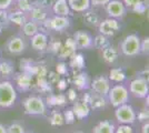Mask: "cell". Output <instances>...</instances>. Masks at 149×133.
I'll return each instance as SVG.
<instances>
[{
	"mask_svg": "<svg viewBox=\"0 0 149 133\" xmlns=\"http://www.w3.org/2000/svg\"><path fill=\"white\" fill-rule=\"evenodd\" d=\"M17 90L11 81L3 80L0 81V108H11L17 100Z\"/></svg>",
	"mask_w": 149,
	"mask_h": 133,
	"instance_id": "cell-1",
	"label": "cell"
},
{
	"mask_svg": "<svg viewBox=\"0 0 149 133\" xmlns=\"http://www.w3.org/2000/svg\"><path fill=\"white\" fill-rule=\"evenodd\" d=\"M25 109V113L28 115H45L47 112V104L42 98L37 95L27 96L21 102Z\"/></svg>",
	"mask_w": 149,
	"mask_h": 133,
	"instance_id": "cell-2",
	"label": "cell"
},
{
	"mask_svg": "<svg viewBox=\"0 0 149 133\" xmlns=\"http://www.w3.org/2000/svg\"><path fill=\"white\" fill-rule=\"evenodd\" d=\"M107 98L112 107L117 108L121 104H125L129 101V91L124 84H116L113 87H110Z\"/></svg>",
	"mask_w": 149,
	"mask_h": 133,
	"instance_id": "cell-3",
	"label": "cell"
},
{
	"mask_svg": "<svg viewBox=\"0 0 149 133\" xmlns=\"http://www.w3.org/2000/svg\"><path fill=\"white\" fill-rule=\"evenodd\" d=\"M140 38L138 34H129L123 40L120 44L121 52L127 57H136L140 54Z\"/></svg>",
	"mask_w": 149,
	"mask_h": 133,
	"instance_id": "cell-4",
	"label": "cell"
},
{
	"mask_svg": "<svg viewBox=\"0 0 149 133\" xmlns=\"http://www.w3.org/2000/svg\"><path fill=\"white\" fill-rule=\"evenodd\" d=\"M115 118L120 124H132L137 120V114L135 109L130 104L125 103L116 108Z\"/></svg>",
	"mask_w": 149,
	"mask_h": 133,
	"instance_id": "cell-5",
	"label": "cell"
},
{
	"mask_svg": "<svg viewBox=\"0 0 149 133\" xmlns=\"http://www.w3.org/2000/svg\"><path fill=\"white\" fill-rule=\"evenodd\" d=\"M129 91L134 96L143 99L148 95V80L145 76H138L134 79L129 84Z\"/></svg>",
	"mask_w": 149,
	"mask_h": 133,
	"instance_id": "cell-6",
	"label": "cell"
},
{
	"mask_svg": "<svg viewBox=\"0 0 149 133\" xmlns=\"http://www.w3.org/2000/svg\"><path fill=\"white\" fill-rule=\"evenodd\" d=\"M121 28V25L118 21V19H113V18H107L100 21L98 25V31L100 34H104L107 38L113 37L115 34H117L118 31Z\"/></svg>",
	"mask_w": 149,
	"mask_h": 133,
	"instance_id": "cell-7",
	"label": "cell"
},
{
	"mask_svg": "<svg viewBox=\"0 0 149 133\" xmlns=\"http://www.w3.org/2000/svg\"><path fill=\"white\" fill-rule=\"evenodd\" d=\"M105 7L106 12L109 16V18L113 19H123L127 12L126 6L120 0H110Z\"/></svg>",
	"mask_w": 149,
	"mask_h": 133,
	"instance_id": "cell-8",
	"label": "cell"
},
{
	"mask_svg": "<svg viewBox=\"0 0 149 133\" xmlns=\"http://www.w3.org/2000/svg\"><path fill=\"white\" fill-rule=\"evenodd\" d=\"M89 87L91 88V91L107 98L108 91L110 89V80L105 76H99L93 79Z\"/></svg>",
	"mask_w": 149,
	"mask_h": 133,
	"instance_id": "cell-9",
	"label": "cell"
},
{
	"mask_svg": "<svg viewBox=\"0 0 149 133\" xmlns=\"http://www.w3.org/2000/svg\"><path fill=\"white\" fill-rule=\"evenodd\" d=\"M84 101L90 107V109H96V110L104 109L107 105L106 96L98 94V93H96L93 91L87 92V93L84 94Z\"/></svg>",
	"mask_w": 149,
	"mask_h": 133,
	"instance_id": "cell-10",
	"label": "cell"
},
{
	"mask_svg": "<svg viewBox=\"0 0 149 133\" xmlns=\"http://www.w3.org/2000/svg\"><path fill=\"white\" fill-rule=\"evenodd\" d=\"M7 50L10 54H21L26 50V40L20 36H15L8 40Z\"/></svg>",
	"mask_w": 149,
	"mask_h": 133,
	"instance_id": "cell-11",
	"label": "cell"
},
{
	"mask_svg": "<svg viewBox=\"0 0 149 133\" xmlns=\"http://www.w3.org/2000/svg\"><path fill=\"white\" fill-rule=\"evenodd\" d=\"M74 43L78 49H88L93 47V38L87 31L79 30L74 34Z\"/></svg>",
	"mask_w": 149,
	"mask_h": 133,
	"instance_id": "cell-12",
	"label": "cell"
},
{
	"mask_svg": "<svg viewBox=\"0 0 149 133\" xmlns=\"http://www.w3.org/2000/svg\"><path fill=\"white\" fill-rule=\"evenodd\" d=\"M30 43L32 49L36 51H45L48 48V36L44 32H37L31 37Z\"/></svg>",
	"mask_w": 149,
	"mask_h": 133,
	"instance_id": "cell-13",
	"label": "cell"
},
{
	"mask_svg": "<svg viewBox=\"0 0 149 133\" xmlns=\"http://www.w3.org/2000/svg\"><path fill=\"white\" fill-rule=\"evenodd\" d=\"M72 112H74V116L78 119V120H82V119H86L89 116L90 114V107L88 105L86 102L84 101H78L74 102V107H72Z\"/></svg>",
	"mask_w": 149,
	"mask_h": 133,
	"instance_id": "cell-14",
	"label": "cell"
},
{
	"mask_svg": "<svg viewBox=\"0 0 149 133\" xmlns=\"http://www.w3.org/2000/svg\"><path fill=\"white\" fill-rule=\"evenodd\" d=\"M77 50V45L74 43V38H68L66 40V42L61 44L60 50L58 52L59 57L61 59H66V58H70Z\"/></svg>",
	"mask_w": 149,
	"mask_h": 133,
	"instance_id": "cell-15",
	"label": "cell"
},
{
	"mask_svg": "<svg viewBox=\"0 0 149 133\" xmlns=\"http://www.w3.org/2000/svg\"><path fill=\"white\" fill-rule=\"evenodd\" d=\"M29 14H30V20L37 22V23H40L48 18L47 9L38 6L36 3H32V9L29 11Z\"/></svg>",
	"mask_w": 149,
	"mask_h": 133,
	"instance_id": "cell-16",
	"label": "cell"
},
{
	"mask_svg": "<svg viewBox=\"0 0 149 133\" xmlns=\"http://www.w3.org/2000/svg\"><path fill=\"white\" fill-rule=\"evenodd\" d=\"M52 12L56 16L69 17L71 14V10L68 6L67 0H55L52 3Z\"/></svg>",
	"mask_w": 149,
	"mask_h": 133,
	"instance_id": "cell-17",
	"label": "cell"
},
{
	"mask_svg": "<svg viewBox=\"0 0 149 133\" xmlns=\"http://www.w3.org/2000/svg\"><path fill=\"white\" fill-rule=\"evenodd\" d=\"M31 82H32V74L21 71L19 74L16 76V83L21 91H27L29 90L31 87Z\"/></svg>",
	"mask_w": 149,
	"mask_h": 133,
	"instance_id": "cell-18",
	"label": "cell"
},
{
	"mask_svg": "<svg viewBox=\"0 0 149 133\" xmlns=\"http://www.w3.org/2000/svg\"><path fill=\"white\" fill-rule=\"evenodd\" d=\"M67 2L70 10L74 12H85L91 8L90 0H67Z\"/></svg>",
	"mask_w": 149,
	"mask_h": 133,
	"instance_id": "cell-19",
	"label": "cell"
},
{
	"mask_svg": "<svg viewBox=\"0 0 149 133\" xmlns=\"http://www.w3.org/2000/svg\"><path fill=\"white\" fill-rule=\"evenodd\" d=\"M118 57H119V50L116 47L111 45V44H109L107 48H105L102 50V59L105 60V62H107V63L111 64L113 62H116Z\"/></svg>",
	"mask_w": 149,
	"mask_h": 133,
	"instance_id": "cell-20",
	"label": "cell"
},
{
	"mask_svg": "<svg viewBox=\"0 0 149 133\" xmlns=\"http://www.w3.org/2000/svg\"><path fill=\"white\" fill-rule=\"evenodd\" d=\"M72 83L76 85V88L78 90H86L90 85V80H89V76H88L87 73L80 72V73H78L74 76Z\"/></svg>",
	"mask_w": 149,
	"mask_h": 133,
	"instance_id": "cell-21",
	"label": "cell"
},
{
	"mask_svg": "<svg viewBox=\"0 0 149 133\" xmlns=\"http://www.w3.org/2000/svg\"><path fill=\"white\" fill-rule=\"evenodd\" d=\"M27 20H28L27 13L22 12L20 10L13 11V12L9 13V21H10V23H13V25H19V27H22Z\"/></svg>",
	"mask_w": 149,
	"mask_h": 133,
	"instance_id": "cell-22",
	"label": "cell"
},
{
	"mask_svg": "<svg viewBox=\"0 0 149 133\" xmlns=\"http://www.w3.org/2000/svg\"><path fill=\"white\" fill-rule=\"evenodd\" d=\"M113 123L108 120L100 121L99 123L93 127V133H115Z\"/></svg>",
	"mask_w": 149,
	"mask_h": 133,
	"instance_id": "cell-23",
	"label": "cell"
},
{
	"mask_svg": "<svg viewBox=\"0 0 149 133\" xmlns=\"http://www.w3.org/2000/svg\"><path fill=\"white\" fill-rule=\"evenodd\" d=\"M37 32H39V25L37 22L32 21V20H27L24 23V25H22V33L25 34L26 37L31 38Z\"/></svg>",
	"mask_w": 149,
	"mask_h": 133,
	"instance_id": "cell-24",
	"label": "cell"
},
{
	"mask_svg": "<svg viewBox=\"0 0 149 133\" xmlns=\"http://www.w3.org/2000/svg\"><path fill=\"white\" fill-rule=\"evenodd\" d=\"M126 72L123 68H112L109 72V80H111L116 83H121L126 80Z\"/></svg>",
	"mask_w": 149,
	"mask_h": 133,
	"instance_id": "cell-25",
	"label": "cell"
},
{
	"mask_svg": "<svg viewBox=\"0 0 149 133\" xmlns=\"http://www.w3.org/2000/svg\"><path fill=\"white\" fill-rule=\"evenodd\" d=\"M13 73H15V67L13 62L9 60H5V61L0 60V74L3 78H9L13 76Z\"/></svg>",
	"mask_w": 149,
	"mask_h": 133,
	"instance_id": "cell-26",
	"label": "cell"
},
{
	"mask_svg": "<svg viewBox=\"0 0 149 133\" xmlns=\"http://www.w3.org/2000/svg\"><path fill=\"white\" fill-rule=\"evenodd\" d=\"M69 65H70L72 69H82V68H85L86 62H85L84 56H82L81 53H76V52H74V54L70 57Z\"/></svg>",
	"mask_w": 149,
	"mask_h": 133,
	"instance_id": "cell-27",
	"label": "cell"
},
{
	"mask_svg": "<svg viewBox=\"0 0 149 133\" xmlns=\"http://www.w3.org/2000/svg\"><path fill=\"white\" fill-rule=\"evenodd\" d=\"M48 121L51 125L54 127H61L65 124V119H63V114L59 111H52L50 113Z\"/></svg>",
	"mask_w": 149,
	"mask_h": 133,
	"instance_id": "cell-28",
	"label": "cell"
},
{
	"mask_svg": "<svg viewBox=\"0 0 149 133\" xmlns=\"http://www.w3.org/2000/svg\"><path fill=\"white\" fill-rule=\"evenodd\" d=\"M67 96L65 94H58V95H50L47 98V103L49 105H63L67 103Z\"/></svg>",
	"mask_w": 149,
	"mask_h": 133,
	"instance_id": "cell-29",
	"label": "cell"
},
{
	"mask_svg": "<svg viewBox=\"0 0 149 133\" xmlns=\"http://www.w3.org/2000/svg\"><path fill=\"white\" fill-rule=\"evenodd\" d=\"M84 20H85L89 25H93V27L98 25H99V22H100L98 14H96L95 12L90 11V9L84 12Z\"/></svg>",
	"mask_w": 149,
	"mask_h": 133,
	"instance_id": "cell-30",
	"label": "cell"
},
{
	"mask_svg": "<svg viewBox=\"0 0 149 133\" xmlns=\"http://www.w3.org/2000/svg\"><path fill=\"white\" fill-rule=\"evenodd\" d=\"M109 44H110V41L104 34H100L99 33L98 36H96V38L93 39V45L97 49H100V50H104Z\"/></svg>",
	"mask_w": 149,
	"mask_h": 133,
	"instance_id": "cell-31",
	"label": "cell"
},
{
	"mask_svg": "<svg viewBox=\"0 0 149 133\" xmlns=\"http://www.w3.org/2000/svg\"><path fill=\"white\" fill-rule=\"evenodd\" d=\"M15 2L17 5L18 10L22 11V12L29 13V11L32 9V2L30 0H15Z\"/></svg>",
	"mask_w": 149,
	"mask_h": 133,
	"instance_id": "cell-32",
	"label": "cell"
},
{
	"mask_svg": "<svg viewBox=\"0 0 149 133\" xmlns=\"http://www.w3.org/2000/svg\"><path fill=\"white\" fill-rule=\"evenodd\" d=\"M10 25L8 10H0V28H7Z\"/></svg>",
	"mask_w": 149,
	"mask_h": 133,
	"instance_id": "cell-33",
	"label": "cell"
},
{
	"mask_svg": "<svg viewBox=\"0 0 149 133\" xmlns=\"http://www.w3.org/2000/svg\"><path fill=\"white\" fill-rule=\"evenodd\" d=\"M7 133H25V129L19 123H13L7 127Z\"/></svg>",
	"mask_w": 149,
	"mask_h": 133,
	"instance_id": "cell-34",
	"label": "cell"
},
{
	"mask_svg": "<svg viewBox=\"0 0 149 133\" xmlns=\"http://www.w3.org/2000/svg\"><path fill=\"white\" fill-rule=\"evenodd\" d=\"M131 9H132V11L136 12L137 14H143V13L146 12V10H147V3L141 1V2L137 3L136 6L132 7Z\"/></svg>",
	"mask_w": 149,
	"mask_h": 133,
	"instance_id": "cell-35",
	"label": "cell"
},
{
	"mask_svg": "<svg viewBox=\"0 0 149 133\" xmlns=\"http://www.w3.org/2000/svg\"><path fill=\"white\" fill-rule=\"evenodd\" d=\"M63 119H65V123H67V124L74 123V120H76V116H74V114L71 109H68V110L65 111V113H63Z\"/></svg>",
	"mask_w": 149,
	"mask_h": 133,
	"instance_id": "cell-36",
	"label": "cell"
},
{
	"mask_svg": "<svg viewBox=\"0 0 149 133\" xmlns=\"http://www.w3.org/2000/svg\"><path fill=\"white\" fill-rule=\"evenodd\" d=\"M56 72L59 76H66L68 74V65L66 62H59L56 67Z\"/></svg>",
	"mask_w": 149,
	"mask_h": 133,
	"instance_id": "cell-37",
	"label": "cell"
},
{
	"mask_svg": "<svg viewBox=\"0 0 149 133\" xmlns=\"http://www.w3.org/2000/svg\"><path fill=\"white\" fill-rule=\"evenodd\" d=\"M149 52V38H145L140 41V53L143 54H148Z\"/></svg>",
	"mask_w": 149,
	"mask_h": 133,
	"instance_id": "cell-38",
	"label": "cell"
},
{
	"mask_svg": "<svg viewBox=\"0 0 149 133\" xmlns=\"http://www.w3.org/2000/svg\"><path fill=\"white\" fill-rule=\"evenodd\" d=\"M115 133H132V127L130 124H121L115 129Z\"/></svg>",
	"mask_w": 149,
	"mask_h": 133,
	"instance_id": "cell-39",
	"label": "cell"
},
{
	"mask_svg": "<svg viewBox=\"0 0 149 133\" xmlns=\"http://www.w3.org/2000/svg\"><path fill=\"white\" fill-rule=\"evenodd\" d=\"M61 42L60 41H52L49 43V51L52 53H58L60 50V47H61Z\"/></svg>",
	"mask_w": 149,
	"mask_h": 133,
	"instance_id": "cell-40",
	"label": "cell"
},
{
	"mask_svg": "<svg viewBox=\"0 0 149 133\" xmlns=\"http://www.w3.org/2000/svg\"><path fill=\"white\" fill-rule=\"evenodd\" d=\"M15 0H0V10H8L13 5Z\"/></svg>",
	"mask_w": 149,
	"mask_h": 133,
	"instance_id": "cell-41",
	"label": "cell"
},
{
	"mask_svg": "<svg viewBox=\"0 0 149 133\" xmlns=\"http://www.w3.org/2000/svg\"><path fill=\"white\" fill-rule=\"evenodd\" d=\"M110 0H90L91 7H105Z\"/></svg>",
	"mask_w": 149,
	"mask_h": 133,
	"instance_id": "cell-42",
	"label": "cell"
},
{
	"mask_svg": "<svg viewBox=\"0 0 149 133\" xmlns=\"http://www.w3.org/2000/svg\"><path fill=\"white\" fill-rule=\"evenodd\" d=\"M60 80V76L57 72H50L49 73V83H57Z\"/></svg>",
	"mask_w": 149,
	"mask_h": 133,
	"instance_id": "cell-43",
	"label": "cell"
},
{
	"mask_svg": "<svg viewBox=\"0 0 149 133\" xmlns=\"http://www.w3.org/2000/svg\"><path fill=\"white\" fill-rule=\"evenodd\" d=\"M143 0H124V5L126 6V8H132L134 6H136L137 3L141 2Z\"/></svg>",
	"mask_w": 149,
	"mask_h": 133,
	"instance_id": "cell-44",
	"label": "cell"
},
{
	"mask_svg": "<svg viewBox=\"0 0 149 133\" xmlns=\"http://www.w3.org/2000/svg\"><path fill=\"white\" fill-rule=\"evenodd\" d=\"M67 99H68L69 101H76V99H77V93H76V90H74V89H69L68 90Z\"/></svg>",
	"mask_w": 149,
	"mask_h": 133,
	"instance_id": "cell-45",
	"label": "cell"
},
{
	"mask_svg": "<svg viewBox=\"0 0 149 133\" xmlns=\"http://www.w3.org/2000/svg\"><path fill=\"white\" fill-rule=\"evenodd\" d=\"M148 110H143V111H140L139 114H138V120L139 121H146L148 120Z\"/></svg>",
	"mask_w": 149,
	"mask_h": 133,
	"instance_id": "cell-46",
	"label": "cell"
},
{
	"mask_svg": "<svg viewBox=\"0 0 149 133\" xmlns=\"http://www.w3.org/2000/svg\"><path fill=\"white\" fill-rule=\"evenodd\" d=\"M57 87H58V89H59L60 91H63L65 89L67 88V82H66V80L60 79V80L57 82Z\"/></svg>",
	"mask_w": 149,
	"mask_h": 133,
	"instance_id": "cell-47",
	"label": "cell"
},
{
	"mask_svg": "<svg viewBox=\"0 0 149 133\" xmlns=\"http://www.w3.org/2000/svg\"><path fill=\"white\" fill-rule=\"evenodd\" d=\"M143 133H149V123L146 122L143 125Z\"/></svg>",
	"mask_w": 149,
	"mask_h": 133,
	"instance_id": "cell-48",
	"label": "cell"
},
{
	"mask_svg": "<svg viewBox=\"0 0 149 133\" xmlns=\"http://www.w3.org/2000/svg\"><path fill=\"white\" fill-rule=\"evenodd\" d=\"M0 133H7V127L0 123Z\"/></svg>",
	"mask_w": 149,
	"mask_h": 133,
	"instance_id": "cell-49",
	"label": "cell"
},
{
	"mask_svg": "<svg viewBox=\"0 0 149 133\" xmlns=\"http://www.w3.org/2000/svg\"><path fill=\"white\" fill-rule=\"evenodd\" d=\"M143 2H146V3H148V0H143Z\"/></svg>",
	"mask_w": 149,
	"mask_h": 133,
	"instance_id": "cell-50",
	"label": "cell"
},
{
	"mask_svg": "<svg viewBox=\"0 0 149 133\" xmlns=\"http://www.w3.org/2000/svg\"><path fill=\"white\" fill-rule=\"evenodd\" d=\"M74 133H84V132H74Z\"/></svg>",
	"mask_w": 149,
	"mask_h": 133,
	"instance_id": "cell-51",
	"label": "cell"
},
{
	"mask_svg": "<svg viewBox=\"0 0 149 133\" xmlns=\"http://www.w3.org/2000/svg\"><path fill=\"white\" fill-rule=\"evenodd\" d=\"M25 133H32V132H25Z\"/></svg>",
	"mask_w": 149,
	"mask_h": 133,
	"instance_id": "cell-52",
	"label": "cell"
},
{
	"mask_svg": "<svg viewBox=\"0 0 149 133\" xmlns=\"http://www.w3.org/2000/svg\"><path fill=\"white\" fill-rule=\"evenodd\" d=\"M0 33H1V28H0Z\"/></svg>",
	"mask_w": 149,
	"mask_h": 133,
	"instance_id": "cell-53",
	"label": "cell"
},
{
	"mask_svg": "<svg viewBox=\"0 0 149 133\" xmlns=\"http://www.w3.org/2000/svg\"><path fill=\"white\" fill-rule=\"evenodd\" d=\"M0 58H1V57H0ZM0 60H1V59H0Z\"/></svg>",
	"mask_w": 149,
	"mask_h": 133,
	"instance_id": "cell-54",
	"label": "cell"
}]
</instances>
